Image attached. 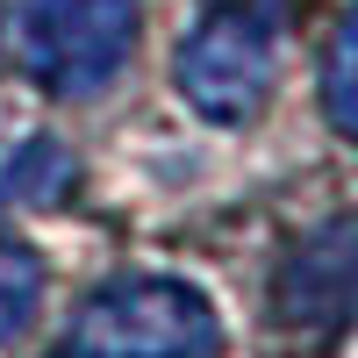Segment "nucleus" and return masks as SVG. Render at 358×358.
<instances>
[{
	"mask_svg": "<svg viewBox=\"0 0 358 358\" xmlns=\"http://www.w3.org/2000/svg\"><path fill=\"white\" fill-rule=\"evenodd\" d=\"M50 358H222V315L187 280L122 273L79 301Z\"/></svg>",
	"mask_w": 358,
	"mask_h": 358,
	"instance_id": "obj_1",
	"label": "nucleus"
},
{
	"mask_svg": "<svg viewBox=\"0 0 358 358\" xmlns=\"http://www.w3.org/2000/svg\"><path fill=\"white\" fill-rule=\"evenodd\" d=\"M8 50L50 101H94L136 57V0H8Z\"/></svg>",
	"mask_w": 358,
	"mask_h": 358,
	"instance_id": "obj_2",
	"label": "nucleus"
},
{
	"mask_svg": "<svg viewBox=\"0 0 358 358\" xmlns=\"http://www.w3.org/2000/svg\"><path fill=\"white\" fill-rule=\"evenodd\" d=\"M280 79V15L258 8H208L172 50V86L201 122H251Z\"/></svg>",
	"mask_w": 358,
	"mask_h": 358,
	"instance_id": "obj_3",
	"label": "nucleus"
},
{
	"mask_svg": "<svg viewBox=\"0 0 358 358\" xmlns=\"http://www.w3.org/2000/svg\"><path fill=\"white\" fill-rule=\"evenodd\" d=\"M273 322L287 337L330 344L358 322V215L308 229L273 273Z\"/></svg>",
	"mask_w": 358,
	"mask_h": 358,
	"instance_id": "obj_4",
	"label": "nucleus"
},
{
	"mask_svg": "<svg viewBox=\"0 0 358 358\" xmlns=\"http://www.w3.org/2000/svg\"><path fill=\"white\" fill-rule=\"evenodd\" d=\"M72 194H79V158L50 129L22 136L0 158V208H65Z\"/></svg>",
	"mask_w": 358,
	"mask_h": 358,
	"instance_id": "obj_5",
	"label": "nucleus"
},
{
	"mask_svg": "<svg viewBox=\"0 0 358 358\" xmlns=\"http://www.w3.org/2000/svg\"><path fill=\"white\" fill-rule=\"evenodd\" d=\"M43 280H50L43 251L22 244V236H0V351H8L29 322H36V308H43Z\"/></svg>",
	"mask_w": 358,
	"mask_h": 358,
	"instance_id": "obj_6",
	"label": "nucleus"
},
{
	"mask_svg": "<svg viewBox=\"0 0 358 358\" xmlns=\"http://www.w3.org/2000/svg\"><path fill=\"white\" fill-rule=\"evenodd\" d=\"M322 115H330V129L344 143H358V0H351V15L337 22L330 57H322Z\"/></svg>",
	"mask_w": 358,
	"mask_h": 358,
	"instance_id": "obj_7",
	"label": "nucleus"
}]
</instances>
